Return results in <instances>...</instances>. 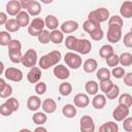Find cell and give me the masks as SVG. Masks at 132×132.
<instances>
[{
  "label": "cell",
  "instance_id": "4dcf8cb0",
  "mask_svg": "<svg viewBox=\"0 0 132 132\" xmlns=\"http://www.w3.org/2000/svg\"><path fill=\"white\" fill-rule=\"evenodd\" d=\"M112 54H113V47L111 45H109V44L102 45L100 47V50H99V55H100L101 58H105L106 59L107 57H109Z\"/></svg>",
  "mask_w": 132,
  "mask_h": 132
},
{
  "label": "cell",
  "instance_id": "e575fe53",
  "mask_svg": "<svg viewBox=\"0 0 132 132\" xmlns=\"http://www.w3.org/2000/svg\"><path fill=\"white\" fill-rule=\"evenodd\" d=\"M119 104H122V105L130 107L132 105V96L130 94H128V93L122 94L120 96V98H119Z\"/></svg>",
  "mask_w": 132,
  "mask_h": 132
},
{
  "label": "cell",
  "instance_id": "94428289",
  "mask_svg": "<svg viewBox=\"0 0 132 132\" xmlns=\"http://www.w3.org/2000/svg\"><path fill=\"white\" fill-rule=\"evenodd\" d=\"M0 66H1V73H3V71H4V65H3L2 62L0 63Z\"/></svg>",
  "mask_w": 132,
  "mask_h": 132
},
{
  "label": "cell",
  "instance_id": "5b68a950",
  "mask_svg": "<svg viewBox=\"0 0 132 132\" xmlns=\"http://www.w3.org/2000/svg\"><path fill=\"white\" fill-rule=\"evenodd\" d=\"M25 67H29L32 68L36 65L37 63V53L33 50V48H29L22 58V62H21Z\"/></svg>",
  "mask_w": 132,
  "mask_h": 132
},
{
  "label": "cell",
  "instance_id": "7c38bea8",
  "mask_svg": "<svg viewBox=\"0 0 132 132\" xmlns=\"http://www.w3.org/2000/svg\"><path fill=\"white\" fill-rule=\"evenodd\" d=\"M22 9V5L19 0H10L6 4V12L10 15H16Z\"/></svg>",
  "mask_w": 132,
  "mask_h": 132
},
{
  "label": "cell",
  "instance_id": "6f0895ef",
  "mask_svg": "<svg viewBox=\"0 0 132 132\" xmlns=\"http://www.w3.org/2000/svg\"><path fill=\"white\" fill-rule=\"evenodd\" d=\"M6 85H7V84L5 82V80H4L3 78H0V91H2V90L5 88Z\"/></svg>",
  "mask_w": 132,
  "mask_h": 132
},
{
  "label": "cell",
  "instance_id": "2e32d148",
  "mask_svg": "<svg viewBox=\"0 0 132 132\" xmlns=\"http://www.w3.org/2000/svg\"><path fill=\"white\" fill-rule=\"evenodd\" d=\"M77 28H78L77 22L72 21V20L66 21V22H64V23L61 25V31H62L63 33H72V32H74L75 30H77Z\"/></svg>",
  "mask_w": 132,
  "mask_h": 132
},
{
  "label": "cell",
  "instance_id": "7bdbcfd3",
  "mask_svg": "<svg viewBox=\"0 0 132 132\" xmlns=\"http://www.w3.org/2000/svg\"><path fill=\"white\" fill-rule=\"evenodd\" d=\"M11 41V36L9 33H7L6 31H1L0 32V44L5 46L8 45V43Z\"/></svg>",
  "mask_w": 132,
  "mask_h": 132
},
{
  "label": "cell",
  "instance_id": "5bb4252c",
  "mask_svg": "<svg viewBox=\"0 0 132 132\" xmlns=\"http://www.w3.org/2000/svg\"><path fill=\"white\" fill-rule=\"evenodd\" d=\"M41 78V70L39 67H32L27 74V79L31 84H36Z\"/></svg>",
  "mask_w": 132,
  "mask_h": 132
},
{
  "label": "cell",
  "instance_id": "ee69618b",
  "mask_svg": "<svg viewBox=\"0 0 132 132\" xmlns=\"http://www.w3.org/2000/svg\"><path fill=\"white\" fill-rule=\"evenodd\" d=\"M119 94H120V88H119V86L113 85V87L111 88V90L109 92H107L105 95H106V97L108 99H116L119 96Z\"/></svg>",
  "mask_w": 132,
  "mask_h": 132
},
{
  "label": "cell",
  "instance_id": "cb8c5ba5",
  "mask_svg": "<svg viewBox=\"0 0 132 132\" xmlns=\"http://www.w3.org/2000/svg\"><path fill=\"white\" fill-rule=\"evenodd\" d=\"M44 22H45V26H46L50 30H55V29H57V27H58V25H59L58 19H57L55 15H53V14L46 15Z\"/></svg>",
  "mask_w": 132,
  "mask_h": 132
},
{
  "label": "cell",
  "instance_id": "f6af8a7d",
  "mask_svg": "<svg viewBox=\"0 0 132 132\" xmlns=\"http://www.w3.org/2000/svg\"><path fill=\"white\" fill-rule=\"evenodd\" d=\"M22 50V43L18 39H11V41L8 43V51H21Z\"/></svg>",
  "mask_w": 132,
  "mask_h": 132
},
{
  "label": "cell",
  "instance_id": "ba28073f",
  "mask_svg": "<svg viewBox=\"0 0 132 132\" xmlns=\"http://www.w3.org/2000/svg\"><path fill=\"white\" fill-rule=\"evenodd\" d=\"M122 38V28L108 26L107 30V40L111 43H117Z\"/></svg>",
  "mask_w": 132,
  "mask_h": 132
},
{
  "label": "cell",
  "instance_id": "d590c367",
  "mask_svg": "<svg viewBox=\"0 0 132 132\" xmlns=\"http://www.w3.org/2000/svg\"><path fill=\"white\" fill-rule=\"evenodd\" d=\"M110 71L107 68H99L97 70V78L101 81V80H105V79H109L110 78Z\"/></svg>",
  "mask_w": 132,
  "mask_h": 132
},
{
  "label": "cell",
  "instance_id": "8992f818",
  "mask_svg": "<svg viewBox=\"0 0 132 132\" xmlns=\"http://www.w3.org/2000/svg\"><path fill=\"white\" fill-rule=\"evenodd\" d=\"M129 116V107L119 104L112 111V117L117 122H123Z\"/></svg>",
  "mask_w": 132,
  "mask_h": 132
},
{
  "label": "cell",
  "instance_id": "f546056e",
  "mask_svg": "<svg viewBox=\"0 0 132 132\" xmlns=\"http://www.w3.org/2000/svg\"><path fill=\"white\" fill-rule=\"evenodd\" d=\"M98 84L94 80H89L87 81L86 86H85V89L87 91V93L89 95H96L97 92H98Z\"/></svg>",
  "mask_w": 132,
  "mask_h": 132
},
{
  "label": "cell",
  "instance_id": "d6a6232c",
  "mask_svg": "<svg viewBox=\"0 0 132 132\" xmlns=\"http://www.w3.org/2000/svg\"><path fill=\"white\" fill-rule=\"evenodd\" d=\"M120 57V64L122 66H130L132 65V55L130 53H123Z\"/></svg>",
  "mask_w": 132,
  "mask_h": 132
},
{
  "label": "cell",
  "instance_id": "db71d44e",
  "mask_svg": "<svg viewBox=\"0 0 132 132\" xmlns=\"http://www.w3.org/2000/svg\"><path fill=\"white\" fill-rule=\"evenodd\" d=\"M124 82L128 87H132V72L126 73L124 75Z\"/></svg>",
  "mask_w": 132,
  "mask_h": 132
},
{
  "label": "cell",
  "instance_id": "74e56055",
  "mask_svg": "<svg viewBox=\"0 0 132 132\" xmlns=\"http://www.w3.org/2000/svg\"><path fill=\"white\" fill-rule=\"evenodd\" d=\"M108 26L122 28L123 27V19L119 15H112L108 19Z\"/></svg>",
  "mask_w": 132,
  "mask_h": 132
},
{
  "label": "cell",
  "instance_id": "bcb514c9",
  "mask_svg": "<svg viewBox=\"0 0 132 132\" xmlns=\"http://www.w3.org/2000/svg\"><path fill=\"white\" fill-rule=\"evenodd\" d=\"M103 35H104V32H103V30L101 28H98V29L94 30L92 33H90L91 38L94 39V40H97V41L98 40H101L103 38Z\"/></svg>",
  "mask_w": 132,
  "mask_h": 132
},
{
  "label": "cell",
  "instance_id": "9a60e30c",
  "mask_svg": "<svg viewBox=\"0 0 132 132\" xmlns=\"http://www.w3.org/2000/svg\"><path fill=\"white\" fill-rule=\"evenodd\" d=\"M42 110L45 112V113H53L56 111L57 109V103L54 99H51V98H46L43 100L42 104Z\"/></svg>",
  "mask_w": 132,
  "mask_h": 132
},
{
  "label": "cell",
  "instance_id": "6da1fadb",
  "mask_svg": "<svg viewBox=\"0 0 132 132\" xmlns=\"http://www.w3.org/2000/svg\"><path fill=\"white\" fill-rule=\"evenodd\" d=\"M61 60V53L59 51H53L44 56H42L39 60V67L41 69H48L52 66L57 65Z\"/></svg>",
  "mask_w": 132,
  "mask_h": 132
},
{
  "label": "cell",
  "instance_id": "d4e9b609",
  "mask_svg": "<svg viewBox=\"0 0 132 132\" xmlns=\"http://www.w3.org/2000/svg\"><path fill=\"white\" fill-rule=\"evenodd\" d=\"M64 39V35H63V32L60 31V30H52L51 32V41L55 44H60Z\"/></svg>",
  "mask_w": 132,
  "mask_h": 132
},
{
  "label": "cell",
  "instance_id": "83f0119b",
  "mask_svg": "<svg viewBox=\"0 0 132 132\" xmlns=\"http://www.w3.org/2000/svg\"><path fill=\"white\" fill-rule=\"evenodd\" d=\"M46 120H47V118H46L45 113H44V112H41V111L35 112V113L33 114V117H32V121H33L36 125H38V126L43 125V124L46 122Z\"/></svg>",
  "mask_w": 132,
  "mask_h": 132
},
{
  "label": "cell",
  "instance_id": "f5cc1de1",
  "mask_svg": "<svg viewBox=\"0 0 132 132\" xmlns=\"http://www.w3.org/2000/svg\"><path fill=\"white\" fill-rule=\"evenodd\" d=\"M6 102L10 104V106L13 108L14 111H16L19 109V107H20V103H19V101H18L16 98H8L6 100Z\"/></svg>",
  "mask_w": 132,
  "mask_h": 132
},
{
  "label": "cell",
  "instance_id": "91938a15",
  "mask_svg": "<svg viewBox=\"0 0 132 132\" xmlns=\"http://www.w3.org/2000/svg\"><path fill=\"white\" fill-rule=\"evenodd\" d=\"M42 3H44V4H50V3H52L54 0H40Z\"/></svg>",
  "mask_w": 132,
  "mask_h": 132
},
{
  "label": "cell",
  "instance_id": "4316f807",
  "mask_svg": "<svg viewBox=\"0 0 132 132\" xmlns=\"http://www.w3.org/2000/svg\"><path fill=\"white\" fill-rule=\"evenodd\" d=\"M20 28H21V26L16 19H9L5 23V29L8 32H16Z\"/></svg>",
  "mask_w": 132,
  "mask_h": 132
},
{
  "label": "cell",
  "instance_id": "d6986e66",
  "mask_svg": "<svg viewBox=\"0 0 132 132\" xmlns=\"http://www.w3.org/2000/svg\"><path fill=\"white\" fill-rule=\"evenodd\" d=\"M120 13L122 16L126 19L132 18V2L131 1H125L120 8Z\"/></svg>",
  "mask_w": 132,
  "mask_h": 132
},
{
  "label": "cell",
  "instance_id": "f907efd6",
  "mask_svg": "<svg viewBox=\"0 0 132 132\" xmlns=\"http://www.w3.org/2000/svg\"><path fill=\"white\" fill-rule=\"evenodd\" d=\"M123 128L127 132H132V118L127 117L123 121Z\"/></svg>",
  "mask_w": 132,
  "mask_h": 132
},
{
  "label": "cell",
  "instance_id": "60d3db41",
  "mask_svg": "<svg viewBox=\"0 0 132 132\" xmlns=\"http://www.w3.org/2000/svg\"><path fill=\"white\" fill-rule=\"evenodd\" d=\"M113 82L110 80V78L109 79H105V80H101L100 81V90L104 93V94H106L107 92H109L110 90H111V88L113 87Z\"/></svg>",
  "mask_w": 132,
  "mask_h": 132
},
{
  "label": "cell",
  "instance_id": "e0dca14e",
  "mask_svg": "<svg viewBox=\"0 0 132 132\" xmlns=\"http://www.w3.org/2000/svg\"><path fill=\"white\" fill-rule=\"evenodd\" d=\"M41 100L38 96H30L27 100V107L32 111H36L41 106Z\"/></svg>",
  "mask_w": 132,
  "mask_h": 132
},
{
  "label": "cell",
  "instance_id": "4fadbf2b",
  "mask_svg": "<svg viewBox=\"0 0 132 132\" xmlns=\"http://www.w3.org/2000/svg\"><path fill=\"white\" fill-rule=\"evenodd\" d=\"M73 102H74V105L76 107H80V108H84V107H87L90 103V99H89V96L84 94V93H78L74 96V99H73Z\"/></svg>",
  "mask_w": 132,
  "mask_h": 132
},
{
  "label": "cell",
  "instance_id": "f1b7e54d",
  "mask_svg": "<svg viewBox=\"0 0 132 132\" xmlns=\"http://www.w3.org/2000/svg\"><path fill=\"white\" fill-rule=\"evenodd\" d=\"M82 28H84V30H85L87 33H89V34H90V33H92L94 30H96V29L100 28V24H99V23L92 22V21H90V20H87V21L84 23Z\"/></svg>",
  "mask_w": 132,
  "mask_h": 132
},
{
  "label": "cell",
  "instance_id": "52a82bcc",
  "mask_svg": "<svg viewBox=\"0 0 132 132\" xmlns=\"http://www.w3.org/2000/svg\"><path fill=\"white\" fill-rule=\"evenodd\" d=\"M4 76H5L8 80L21 81V80L23 79V72H22V70L19 69V68L8 67V68L4 71Z\"/></svg>",
  "mask_w": 132,
  "mask_h": 132
},
{
  "label": "cell",
  "instance_id": "7402d4cb",
  "mask_svg": "<svg viewBox=\"0 0 132 132\" xmlns=\"http://www.w3.org/2000/svg\"><path fill=\"white\" fill-rule=\"evenodd\" d=\"M62 113L63 116H65L68 119L74 118L76 114V107L73 104H66L64 105V107L62 108Z\"/></svg>",
  "mask_w": 132,
  "mask_h": 132
},
{
  "label": "cell",
  "instance_id": "44dd1931",
  "mask_svg": "<svg viewBox=\"0 0 132 132\" xmlns=\"http://www.w3.org/2000/svg\"><path fill=\"white\" fill-rule=\"evenodd\" d=\"M98 63L95 59H88L84 63V70L87 73H93L94 71L97 70Z\"/></svg>",
  "mask_w": 132,
  "mask_h": 132
},
{
  "label": "cell",
  "instance_id": "603a6c76",
  "mask_svg": "<svg viewBox=\"0 0 132 132\" xmlns=\"http://www.w3.org/2000/svg\"><path fill=\"white\" fill-rule=\"evenodd\" d=\"M27 11L29 12L30 15H33V16H36L38 15L40 12H41V6H40V3L38 1H33L27 8Z\"/></svg>",
  "mask_w": 132,
  "mask_h": 132
},
{
  "label": "cell",
  "instance_id": "9f6ffc18",
  "mask_svg": "<svg viewBox=\"0 0 132 132\" xmlns=\"http://www.w3.org/2000/svg\"><path fill=\"white\" fill-rule=\"evenodd\" d=\"M8 21L7 15L5 12H0V25H5V23Z\"/></svg>",
  "mask_w": 132,
  "mask_h": 132
},
{
  "label": "cell",
  "instance_id": "680465c9",
  "mask_svg": "<svg viewBox=\"0 0 132 132\" xmlns=\"http://www.w3.org/2000/svg\"><path fill=\"white\" fill-rule=\"evenodd\" d=\"M34 131H35V132H39V131H42V132H46L47 130H46L45 128H43V127H41V126H40V127H37V128H36Z\"/></svg>",
  "mask_w": 132,
  "mask_h": 132
},
{
  "label": "cell",
  "instance_id": "7dc6e473",
  "mask_svg": "<svg viewBox=\"0 0 132 132\" xmlns=\"http://www.w3.org/2000/svg\"><path fill=\"white\" fill-rule=\"evenodd\" d=\"M111 74L116 78H123L126 73H125V70H124L123 67H117L116 66V67H113V69L111 71Z\"/></svg>",
  "mask_w": 132,
  "mask_h": 132
},
{
  "label": "cell",
  "instance_id": "3957f363",
  "mask_svg": "<svg viewBox=\"0 0 132 132\" xmlns=\"http://www.w3.org/2000/svg\"><path fill=\"white\" fill-rule=\"evenodd\" d=\"M64 61H65L66 65L69 66L71 69H78L82 64V60H81L80 56L77 54H74L72 52H68L65 54Z\"/></svg>",
  "mask_w": 132,
  "mask_h": 132
},
{
  "label": "cell",
  "instance_id": "f35d334b",
  "mask_svg": "<svg viewBox=\"0 0 132 132\" xmlns=\"http://www.w3.org/2000/svg\"><path fill=\"white\" fill-rule=\"evenodd\" d=\"M37 37H38V41H39L40 43L46 44V43H48L50 40H51V33H50L47 30H44V29H43V30L39 33V35H38Z\"/></svg>",
  "mask_w": 132,
  "mask_h": 132
},
{
  "label": "cell",
  "instance_id": "ac0fdd59",
  "mask_svg": "<svg viewBox=\"0 0 132 132\" xmlns=\"http://www.w3.org/2000/svg\"><path fill=\"white\" fill-rule=\"evenodd\" d=\"M106 104V97L103 94H97L92 100V105L96 109H102Z\"/></svg>",
  "mask_w": 132,
  "mask_h": 132
},
{
  "label": "cell",
  "instance_id": "277c9868",
  "mask_svg": "<svg viewBox=\"0 0 132 132\" xmlns=\"http://www.w3.org/2000/svg\"><path fill=\"white\" fill-rule=\"evenodd\" d=\"M44 26H45V22L41 18H35L28 26V33L31 36H38L39 33L43 30Z\"/></svg>",
  "mask_w": 132,
  "mask_h": 132
},
{
  "label": "cell",
  "instance_id": "ffe728a7",
  "mask_svg": "<svg viewBox=\"0 0 132 132\" xmlns=\"http://www.w3.org/2000/svg\"><path fill=\"white\" fill-rule=\"evenodd\" d=\"M29 15L30 14L28 11H20L16 14V20H18L21 27L29 26V24H30V16Z\"/></svg>",
  "mask_w": 132,
  "mask_h": 132
},
{
  "label": "cell",
  "instance_id": "681fc988",
  "mask_svg": "<svg viewBox=\"0 0 132 132\" xmlns=\"http://www.w3.org/2000/svg\"><path fill=\"white\" fill-rule=\"evenodd\" d=\"M11 94H12V87L9 84H7L2 91H0V97L1 98H8Z\"/></svg>",
  "mask_w": 132,
  "mask_h": 132
},
{
  "label": "cell",
  "instance_id": "7a4b0ae2",
  "mask_svg": "<svg viewBox=\"0 0 132 132\" xmlns=\"http://www.w3.org/2000/svg\"><path fill=\"white\" fill-rule=\"evenodd\" d=\"M109 19V11L105 7L97 8L93 11H91L88 15V20L95 22V23H103Z\"/></svg>",
  "mask_w": 132,
  "mask_h": 132
},
{
  "label": "cell",
  "instance_id": "484cf974",
  "mask_svg": "<svg viewBox=\"0 0 132 132\" xmlns=\"http://www.w3.org/2000/svg\"><path fill=\"white\" fill-rule=\"evenodd\" d=\"M99 130L101 132H118L119 130V127H118V124H116L114 122H106L104 123L100 128Z\"/></svg>",
  "mask_w": 132,
  "mask_h": 132
},
{
  "label": "cell",
  "instance_id": "11a10c76",
  "mask_svg": "<svg viewBox=\"0 0 132 132\" xmlns=\"http://www.w3.org/2000/svg\"><path fill=\"white\" fill-rule=\"evenodd\" d=\"M20 1V3H21V5H22V8H28V6L34 1V0H19Z\"/></svg>",
  "mask_w": 132,
  "mask_h": 132
},
{
  "label": "cell",
  "instance_id": "c3c4849f",
  "mask_svg": "<svg viewBox=\"0 0 132 132\" xmlns=\"http://www.w3.org/2000/svg\"><path fill=\"white\" fill-rule=\"evenodd\" d=\"M46 91V85L43 81H38L35 86V92L37 95H43Z\"/></svg>",
  "mask_w": 132,
  "mask_h": 132
},
{
  "label": "cell",
  "instance_id": "816d5d0a",
  "mask_svg": "<svg viewBox=\"0 0 132 132\" xmlns=\"http://www.w3.org/2000/svg\"><path fill=\"white\" fill-rule=\"evenodd\" d=\"M123 42L125 44V46L127 47H132V32L130 31L129 33H126L123 39Z\"/></svg>",
  "mask_w": 132,
  "mask_h": 132
},
{
  "label": "cell",
  "instance_id": "8fae6325",
  "mask_svg": "<svg viewBox=\"0 0 132 132\" xmlns=\"http://www.w3.org/2000/svg\"><path fill=\"white\" fill-rule=\"evenodd\" d=\"M53 72H54V75H55L58 79H62V80L67 79V78L70 76V71H69V69H68L66 66H64V65H57V66H55Z\"/></svg>",
  "mask_w": 132,
  "mask_h": 132
},
{
  "label": "cell",
  "instance_id": "9c48e42d",
  "mask_svg": "<svg viewBox=\"0 0 132 132\" xmlns=\"http://www.w3.org/2000/svg\"><path fill=\"white\" fill-rule=\"evenodd\" d=\"M92 50V44L88 39H77L74 52H77L81 55H87L91 52Z\"/></svg>",
  "mask_w": 132,
  "mask_h": 132
},
{
  "label": "cell",
  "instance_id": "836d02e7",
  "mask_svg": "<svg viewBox=\"0 0 132 132\" xmlns=\"http://www.w3.org/2000/svg\"><path fill=\"white\" fill-rule=\"evenodd\" d=\"M8 55H9V59L12 63H21L22 62V58L23 55L21 54V51H8Z\"/></svg>",
  "mask_w": 132,
  "mask_h": 132
},
{
  "label": "cell",
  "instance_id": "30bf717a",
  "mask_svg": "<svg viewBox=\"0 0 132 132\" xmlns=\"http://www.w3.org/2000/svg\"><path fill=\"white\" fill-rule=\"evenodd\" d=\"M80 131L81 132H94L95 124L90 116H82L80 118Z\"/></svg>",
  "mask_w": 132,
  "mask_h": 132
},
{
  "label": "cell",
  "instance_id": "b9f144b4",
  "mask_svg": "<svg viewBox=\"0 0 132 132\" xmlns=\"http://www.w3.org/2000/svg\"><path fill=\"white\" fill-rule=\"evenodd\" d=\"M76 41H77V38L72 36V35H69L66 37L65 39V46L70 50V51H74L75 48V44H76Z\"/></svg>",
  "mask_w": 132,
  "mask_h": 132
},
{
  "label": "cell",
  "instance_id": "1f68e13d",
  "mask_svg": "<svg viewBox=\"0 0 132 132\" xmlns=\"http://www.w3.org/2000/svg\"><path fill=\"white\" fill-rule=\"evenodd\" d=\"M59 92L62 96H69L72 92V86L69 82H62L59 86Z\"/></svg>",
  "mask_w": 132,
  "mask_h": 132
},
{
  "label": "cell",
  "instance_id": "8d00e7d4",
  "mask_svg": "<svg viewBox=\"0 0 132 132\" xmlns=\"http://www.w3.org/2000/svg\"><path fill=\"white\" fill-rule=\"evenodd\" d=\"M12 112H14L13 108H12V107L10 106V104L7 103L6 101L0 105V113H1L2 116L8 117V116H10Z\"/></svg>",
  "mask_w": 132,
  "mask_h": 132
},
{
  "label": "cell",
  "instance_id": "6125c7cd",
  "mask_svg": "<svg viewBox=\"0 0 132 132\" xmlns=\"http://www.w3.org/2000/svg\"><path fill=\"white\" fill-rule=\"evenodd\" d=\"M131 32H132V27H131Z\"/></svg>",
  "mask_w": 132,
  "mask_h": 132
},
{
  "label": "cell",
  "instance_id": "ab89813d",
  "mask_svg": "<svg viewBox=\"0 0 132 132\" xmlns=\"http://www.w3.org/2000/svg\"><path fill=\"white\" fill-rule=\"evenodd\" d=\"M105 60H106L107 66L112 67V68L116 67V66H118V64H120V57L118 55H116L114 53L112 55H110L109 57H107Z\"/></svg>",
  "mask_w": 132,
  "mask_h": 132
}]
</instances>
